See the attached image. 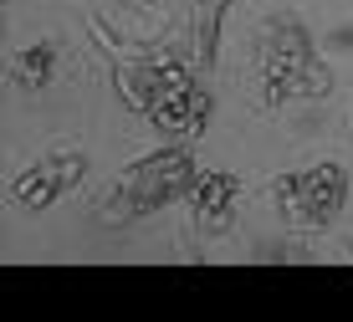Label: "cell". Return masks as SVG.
<instances>
[{"label":"cell","mask_w":353,"mask_h":322,"mask_svg":"<svg viewBox=\"0 0 353 322\" xmlns=\"http://www.w3.org/2000/svg\"><path fill=\"white\" fill-rule=\"evenodd\" d=\"M256 103L261 108H287V103H323L333 92V67H327L312 26L297 10H272L256 26Z\"/></svg>","instance_id":"1"},{"label":"cell","mask_w":353,"mask_h":322,"mask_svg":"<svg viewBox=\"0 0 353 322\" xmlns=\"http://www.w3.org/2000/svg\"><path fill=\"white\" fill-rule=\"evenodd\" d=\"M194 174H200V164H194L190 143H159V148H149V154L128 159V164L92 194V220L108 225V230L149 220V215H159L164 205L190 200Z\"/></svg>","instance_id":"2"},{"label":"cell","mask_w":353,"mask_h":322,"mask_svg":"<svg viewBox=\"0 0 353 322\" xmlns=\"http://www.w3.org/2000/svg\"><path fill=\"white\" fill-rule=\"evenodd\" d=\"M266 194H272L276 215H282L292 230L318 235V230L343 220V210L353 200V174H348V164H338V159H318V164H307V169L272 174L266 179Z\"/></svg>","instance_id":"3"},{"label":"cell","mask_w":353,"mask_h":322,"mask_svg":"<svg viewBox=\"0 0 353 322\" xmlns=\"http://www.w3.org/2000/svg\"><path fill=\"white\" fill-rule=\"evenodd\" d=\"M82 179H88V154H82V148H52V154L31 159L16 174L10 200H16V210H26V215H41V210H52L67 190H77Z\"/></svg>","instance_id":"4"},{"label":"cell","mask_w":353,"mask_h":322,"mask_svg":"<svg viewBox=\"0 0 353 322\" xmlns=\"http://www.w3.org/2000/svg\"><path fill=\"white\" fill-rule=\"evenodd\" d=\"M210 118H215V92H210V82H205L200 72L185 77V82H174L149 113V123L164 133V143H190V148H194V139H205Z\"/></svg>","instance_id":"5"},{"label":"cell","mask_w":353,"mask_h":322,"mask_svg":"<svg viewBox=\"0 0 353 322\" xmlns=\"http://www.w3.org/2000/svg\"><path fill=\"white\" fill-rule=\"evenodd\" d=\"M236 210H241V179L230 169H200L190 190V220L205 235H221L236 225Z\"/></svg>","instance_id":"6"},{"label":"cell","mask_w":353,"mask_h":322,"mask_svg":"<svg viewBox=\"0 0 353 322\" xmlns=\"http://www.w3.org/2000/svg\"><path fill=\"white\" fill-rule=\"evenodd\" d=\"M225 10H230V0H190V10L179 16V31H185L190 61H194V72H200V77H210L215 61H221Z\"/></svg>","instance_id":"7"},{"label":"cell","mask_w":353,"mask_h":322,"mask_svg":"<svg viewBox=\"0 0 353 322\" xmlns=\"http://www.w3.org/2000/svg\"><path fill=\"white\" fill-rule=\"evenodd\" d=\"M10 77H16V88H46V82L57 77V41L52 36H36V41H26L16 52V61H10Z\"/></svg>","instance_id":"8"},{"label":"cell","mask_w":353,"mask_h":322,"mask_svg":"<svg viewBox=\"0 0 353 322\" xmlns=\"http://www.w3.org/2000/svg\"><path fill=\"white\" fill-rule=\"evenodd\" d=\"M251 261H312V251L297 241H256L251 245Z\"/></svg>","instance_id":"9"},{"label":"cell","mask_w":353,"mask_h":322,"mask_svg":"<svg viewBox=\"0 0 353 322\" xmlns=\"http://www.w3.org/2000/svg\"><path fill=\"white\" fill-rule=\"evenodd\" d=\"M123 6L128 10H139V16H154V21H159V31H169V26H174V0H123Z\"/></svg>","instance_id":"10"},{"label":"cell","mask_w":353,"mask_h":322,"mask_svg":"<svg viewBox=\"0 0 353 322\" xmlns=\"http://www.w3.org/2000/svg\"><path fill=\"white\" fill-rule=\"evenodd\" d=\"M343 256H348V261H353V230H348V241H343Z\"/></svg>","instance_id":"11"},{"label":"cell","mask_w":353,"mask_h":322,"mask_svg":"<svg viewBox=\"0 0 353 322\" xmlns=\"http://www.w3.org/2000/svg\"><path fill=\"white\" fill-rule=\"evenodd\" d=\"M230 6H241V0H230Z\"/></svg>","instance_id":"12"},{"label":"cell","mask_w":353,"mask_h":322,"mask_svg":"<svg viewBox=\"0 0 353 322\" xmlns=\"http://www.w3.org/2000/svg\"><path fill=\"white\" fill-rule=\"evenodd\" d=\"M348 118H353V108H348Z\"/></svg>","instance_id":"13"}]
</instances>
